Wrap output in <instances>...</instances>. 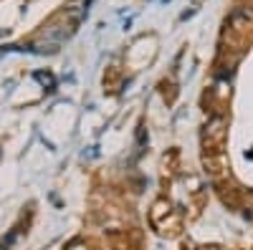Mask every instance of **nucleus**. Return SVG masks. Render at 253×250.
Listing matches in <instances>:
<instances>
[{"label":"nucleus","instance_id":"39448f33","mask_svg":"<svg viewBox=\"0 0 253 250\" xmlns=\"http://www.w3.org/2000/svg\"><path fill=\"white\" fill-rule=\"evenodd\" d=\"M248 23H251V13H248V8H236L233 13L228 15L225 28H228L230 33H243V31L248 28Z\"/></svg>","mask_w":253,"mask_h":250},{"label":"nucleus","instance_id":"6e6552de","mask_svg":"<svg viewBox=\"0 0 253 250\" xmlns=\"http://www.w3.org/2000/svg\"><path fill=\"white\" fill-rule=\"evenodd\" d=\"M177 162H180V152H177V149H170V152L165 154V159H162L165 175H175V172H177Z\"/></svg>","mask_w":253,"mask_h":250},{"label":"nucleus","instance_id":"f03ea898","mask_svg":"<svg viewBox=\"0 0 253 250\" xmlns=\"http://www.w3.org/2000/svg\"><path fill=\"white\" fill-rule=\"evenodd\" d=\"M203 170L205 175L213 179L215 184L218 182H225L230 177V162L225 157V152H203Z\"/></svg>","mask_w":253,"mask_h":250},{"label":"nucleus","instance_id":"7ed1b4c3","mask_svg":"<svg viewBox=\"0 0 253 250\" xmlns=\"http://www.w3.org/2000/svg\"><path fill=\"white\" fill-rule=\"evenodd\" d=\"M215 192H218L220 202L228 207V210H241V207H243V190H241V187L228 184V182H218Z\"/></svg>","mask_w":253,"mask_h":250},{"label":"nucleus","instance_id":"0eeeda50","mask_svg":"<svg viewBox=\"0 0 253 250\" xmlns=\"http://www.w3.org/2000/svg\"><path fill=\"white\" fill-rule=\"evenodd\" d=\"M119 86H122V71H119V66H109L107 73H104V89L117 91Z\"/></svg>","mask_w":253,"mask_h":250},{"label":"nucleus","instance_id":"423d86ee","mask_svg":"<svg viewBox=\"0 0 253 250\" xmlns=\"http://www.w3.org/2000/svg\"><path fill=\"white\" fill-rule=\"evenodd\" d=\"M172 213V205H170V200L167 197H160V200H155V205H152V213H150V220H152V225L155 222H160L162 217H167Z\"/></svg>","mask_w":253,"mask_h":250},{"label":"nucleus","instance_id":"f257e3e1","mask_svg":"<svg viewBox=\"0 0 253 250\" xmlns=\"http://www.w3.org/2000/svg\"><path fill=\"white\" fill-rule=\"evenodd\" d=\"M228 142V116L223 111L210 114L200 129V144L203 152H225Z\"/></svg>","mask_w":253,"mask_h":250},{"label":"nucleus","instance_id":"9d476101","mask_svg":"<svg viewBox=\"0 0 253 250\" xmlns=\"http://www.w3.org/2000/svg\"><path fill=\"white\" fill-rule=\"evenodd\" d=\"M36 78H38L41 83H43V86H48V89H53V83H56L51 73H41V71H38V73H36Z\"/></svg>","mask_w":253,"mask_h":250},{"label":"nucleus","instance_id":"1a4fd4ad","mask_svg":"<svg viewBox=\"0 0 253 250\" xmlns=\"http://www.w3.org/2000/svg\"><path fill=\"white\" fill-rule=\"evenodd\" d=\"M160 89H162V96H165V101H167V104H172V101H175L177 91H175V86H172V83L162 81V83H160Z\"/></svg>","mask_w":253,"mask_h":250},{"label":"nucleus","instance_id":"20e7f679","mask_svg":"<svg viewBox=\"0 0 253 250\" xmlns=\"http://www.w3.org/2000/svg\"><path fill=\"white\" fill-rule=\"evenodd\" d=\"M155 227H157V233H160V235L175 238V235H180V230H182V217L172 210L167 217H162L160 222H155Z\"/></svg>","mask_w":253,"mask_h":250}]
</instances>
